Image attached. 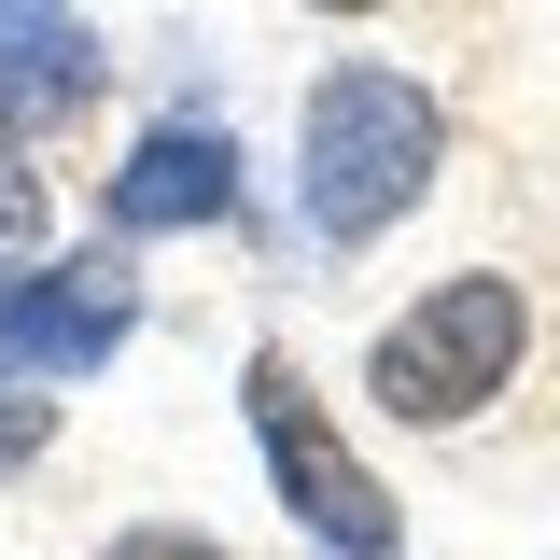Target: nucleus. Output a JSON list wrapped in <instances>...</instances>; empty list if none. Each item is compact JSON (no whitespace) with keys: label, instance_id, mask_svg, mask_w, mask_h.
I'll list each match as a JSON object with an SVG mask.
<instances>
[{"label":"nucleus","instance_id":"f257e3e1","mask_svg":"<svg viewBox=\"0 0 560 560\" xmlns=\"http://www.w3.org/2000/svg\"><path fill=\"white\" fill-rule=\"evenodd\" d=\"M434 168H448V98L434 84H407V70H378V57H337L308 84V113H294V210H308L323 253L393 238L434 197Z\"/></svg>","mask_w":560,"mask_h":560},{"label":"nucleus","instance_id":"f03ea898","mask_svg":"<svg viewBox=\"0 0 560 560\" xmlns=\"http://www.w3.org/2000/svg\"><path fill=\"white\" fill-rule=\"evenodd\" d=\"M518 350H533V294L504 267H463L407 294L378 337H364V407L407 420V434H448V420H477L504 378H518Z\"/></svg>","mask_w":560,"mask_h":560},{"label":"nucleus","instance_id":"7ed1b4c3","mask_svg":"<svg viewBox=\"0 0 560 560\" xmlns=\"http://www.w3.org/2000/svg\"><path fill=\"white\" fill-rule=\"evenodd\" d=\"M238 407H253V463H267L280 518H294L323 560H407V518H393V490L364 477V448L323 420V393L294 378V350H253V364H238Z\"/></svg>","mask_w":560,"mask_h":560},{"label":"nucleus","instance_id":"20e7f679","mask_svg":"<svg viewBox=\"0 0 560 560\" xmlns=\"http://www.w3.org/2000/svg\"><path fill=\"white\" fill-rule=\"evenodd\" d=\"M127 337H140V280H127L113 238L70 253V267L0 280V364H14V378H98Z\"/></svg>","mask_w":560,"mask_h":560},{"label":"nucleus","instance_id":"39448f33","mask_svg":"<svg viewBox=\"0 0 560 560\" xmlns=\"http://www.w3.org/2000/svg\"><path fill=\"white\" fill-rule=\"evenodd\" d=\"M197 224H238V140L197 113H154L98 183V238L127 253V238H197Z\"/></svg>","mask_w":560,"mask_h":560},{"label":"nucleus","instance_id":"423d86ee","mask_svg":"<svg viewBox=\"0 0 560 560\" xmlns=\"http://www.w3.org/2000/svg\"><path fill=\"white\" fill-rule=\"evenodd\" d=\"M113 84V43L84 28V0H0V140L84 127Z\"/></svg>","mask_w":560,"mask_h":560},{"label":"nucleus","instance_id":"0eeeda50","mask_svg":"<svg viewBox=\"0 0 560 560\" xmlns=\"http://www.w3.org/2000/svg\"><path fill=\"white\" fill-rule=\"evenodd\" d=\"M43 224H57V197H43V168L0 140V280H28L43 267Z\"/></svg>","mask_w":560,"mask_h":560},{"label":"nucleus","instance_id":"6e6552de","mask_svg":"<svg viewBox=\"0 0 560 560\" xmlns=\"http://www.w3.org/2000/svg\"><path fill=\"white\" fill-rule=\"evenodd\" d=\"M43 448H57V393H28V378L0 364V477H14V463H43Z\"/></svg>","mask_w":560,"mask_h":560},{"label":"nucleus","instance_id":"1a4fd4ad","mask_svg":"<svg viewBox=\"0 0 560 560\" xmlns=\"http://www.w3.org/2000/svg\"><path fill=\"white\" fill-rule=\"evenodd\" d=\"M98 560H238V547H210V533H183V518H140V533H113Z\"/></svg>","mask_w":560,"mask_h":560},{"label":"nucleus","instance_id":"9d476101","mask_svg":"<svg viewBox=\"0 0 560 560\" xmlns=\"http://www.w3.org/2000/svg\"><path fill=\"white\" fill-rule=\"evenodd\" d=\"M308 14H378V0H308Z\"/></svg>","mask_w":560,"mask_h":560}]
</instances>
